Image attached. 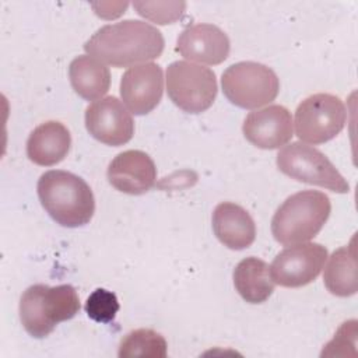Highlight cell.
Masks as SVG:
<instances>
[{"label":"cell","mask_w":358,"mask_h":358,"mask_svg":"<svg viewBox=\"0 0 358 358\" xmlns=\"http://www.w3.org/2000/svg\"><path fill=\"white\" fill-rule=\"evenodd\" d=\"M106 176L116 190L138 196L155 185L157 168L152 158L144 151L127 150L110 161Z\"/></svg>","instance_id":"cell-13"},{"label":"cell","mask_w":358,"mask_h":358,"mask_svg":"<svg viewBox=\"0 0 358 358\" xmlns=\"http://www.w3.org/2000/svg\"><path fill=\"white\" fill-rule=\"evenodd\" d=\"M164 94L162 69L157 63L130 67L120 80V96L134 115H147L161 102Z\"/></svg>","instance_id":"cell-11"},{"label":"cell","mask_w":358,"mask_h":358,"mask_svg":"<svg viewBox=\"0 0 358 358\" xmlns=\"http://www.w3.org/2000/svg\"><path fill=\"white\" fill-rule=\"evenodd\" d=\"M166 91L171 101L185 112L201 113L217 96L215 73L185 60H176L166 67Z\"/></svg>","instance_id":"cell-7"},{"label":"cell","mask_w":358,"mask_h":358,"mask_svg":"<svg viewBox=\"0 0 358 358\" xmlns=\"http://www.w3.org/2000/svg\"><path fill=\"white\" fill-rule=\"evenodd\" d=\"M69 77L76 94L87 101L101 98L110 87L109 69L88 55H80L70 63Z\"/></svg>","instance_id":"cell-18"},{"label":"cell","mask_w":358,"mask_h":358,"mask_svg":"<svg viewBox=\"0 0 358 358\" xmlns=\"http://www.w3.org/2000/svg\"><path fill=\"white\" fill-rule=\"evenodd\" d=\"M278 169L298 182L316 185L336 193H348L350 185L333 162L317 148L301 141L285 145L277 154Z\"/></svg>","instance_id":"cell-6"},{"label":"cell","mask_w":358,"mask_h":358,"mask_svg":"<svg viewBox=\"0 0 358 358\" xmlns=\"http://www.w3.org/2000/svg\"><path fill=\"white\" fill-rule=\"evenodd\" d=\"M323 281L327 291L336 296H351L358 291L357 255L354 241L348 246H341L329 257L324 267Z\"/></svg>","instance_id":"cell-19"},{"label":"cell","mask_w":358,"mask_h":358,"mask_svg":"<svg viewBox=\"0 0 358 358\" xmlns=\"http://www.w3.org/2000/svg\"><path fill=\"white\" fill-rule=\"evenodd\" d=\"M231 43L228 35L213 24H194L182 31L176 50L189 60L204 64H220L227 60Z\"/></svg>","instance_id":"cell-14"},{"label":"cell","mask_w":358,"mask_h":358,"mask_svg":"<svg viewBox=\"0 0 358 358\" xmlns=\"http://www.w3.org/2000/svg\"><path fill=\"white\" fill-rule=\"evenodd\" d=\"M165 41L159 29L140 20H123L99 28L84 50L112 67H130L161 56Z\"/></svg>","instance_id":"cell-1"},{"label":"cell","mask_w":358,"mask_h":358,"mask_svg":"<svg viewBox=\"0 0 358 358\" xmlns=\"http://www.w3.org/2000/svg\"><path fill=\"white\" fill-rule=\"evenodd\" d=\"M331 211L327 194L319 190H302L289 196L274 213L271 234L285 246L298 245L315 238Z\"/></svg>","instance_id":"cell-4"},{"label":"cell","mask_w":358,"mask_h":358,"mask_svg":"<svg viewBox=\"0 0 358 358\" xmlns=\"http://www.w3.org/2000/svg\"><path fill=\"white\" fill-rule=\"evenodd\" d=\"M36 189L42 207L62 227H83L95 213L91 187L71 172L48 171L41 175Z\"/></svg>","instance_id":"cell-2"},{"label":"cell","mask_w":358,"mask_h":358,"mask_svg":"<svg viewBox=\"0 0 358 358\" xmlns=\"http://www.w3.org/2000/svg\"><path fill=\"white\" fill-rule=\"evenodd\" d=\"M70 147L69 129L57 120H48L31 131L27 140V155L36 165L52 166L67 157Z\"/></svg>","instance_id":"cell-16"},{"label":"cell","mask_w":358,"mask_h":358,"mask_svg":"<svg viewBox=\"0 0 358 358\" xmlns=\"http://www.w3.org/2000/svg\"><path fill=\"white\" fill-rule=\"evenodd\" d=\"M224 95L243 109H256L274 101L280 91L277 74L267 66L256 62L231 64L221 77Z\"/></svg>","instance_id":"cell-5"},{"label":"cell","mask_w":358,"mask_h":358,"mask_svg":"<svg viewBox=\"0 0 358 358\" xmlns=\"http://www.w3.org/2000/svg\"><path fill=\"white\" fill-rule=\"evenodd\" d=\"M327 260V249L316 242L291 245L280 252L271 266L273 281L285 288L310 284L320 274Z\"/></svg>","instance_id":"cell-9"},{"label":"cell","mask_w":358,"mask_h":358,"mask_svg":"<svg viewBox=\"0 0 358 358\" xmlns=\"http://www.w3.org/2000/svg\"><path fill=\"white\" fill-rule=\"evenodd\" d=\"M234 285L243 301L249 303L266 302L274 291L270 266L255 256L241 260L234 270Z\"/></svg>","instance_id":"cell-17"},{"label":"cell","mask_w":358,"mask_h":358,"mask_svg":"<svg viewBox=\"0 0 358 358\" xmlns=\"http://www.w3.org/2000/svg\"><path fill=\"white\" fill-rule=\"evenodd\" d=\"M245 138L257 148L275 150L292 138L291 112L281 105H270L250 112L243 120Z\"/></svg>","instance_id":"cell-12"},{"label":"cell","mask_w":358,"mask_h":358,"mask_svg":"<svg viewBox=\"0 0 358 358\" xmlns=\"http://www.w3.org/2000/svg\"><path fill=\"white\" fill-rule=\"evenodd\" d=\"M133 7L137 13L159 25L172 24L180 18L186 3L183 1H134Z\"/></svg>","instance_id":"cell-21"},{"label":"cell","mask_w":358,"mask_h":358,"mask_svg":"<svg viewBox=\"0 0 358 358\" xmlns=\"http://www.w3.org/2000/svg\"><path fill=\"white\" fill-rule=\"evenodd\" d=\"M80 310V298L70 284L49 287L34 284L20 299V320L35 338L49 336L60 322L73 319Z\"/></svg>","instance_id":"cell-3"},{"label":"cell","mask_w":358,"mask_h":358,"mask_svg":"<svg viewBox=\"0 0 358 358\" xmlns=\"http://www.w3.org/2000/svg\"><path fill=\"white\" fill-rule=\"evenodd\" d=\"M85 127L95 140L112 147L126 144L134 134L133 117L116 96H105L88 105Z\"/></svg>","instance_id":"cell-10"},{"label":"cell","mask_w":358,"mask_h":358,"mask_svg":"<svg viewBox=\"0 0 358 358\" xmlns=\"http://www.w3.org/2000/svg\"><path fill=\"white\" fill-rule=\"evenodd\" d=\"M213 231L218 241L232 250L249 248L256 238V225L250 214L231 201H222L214 208Z\"/></svg>","instance_id":"cell-15"},{"label":"cell","mask_w":358,"mask_h":358,"mask_svg":"<svg viewBox=\"0 0 358 358\" xmlns=\"http://www.w3.org/2000/svg\"><path fill=\"white\" fill-rule=\"evenodd\" d=\"M168 344L162 334L151 329H137L129 331L119 344L117 355L120 358H165Z\"/></svg>","instance_id":"cell-20"},{"label":"cell","mask_w":358,"mask_h":358,"mask_svg":"<svg viewBox=\"0 0 358 358\" xmlns=\"http://www.w3.org/2000/svg\"><path fill=\"white\" fill-rule=\"evenodd\" d=\"M345 119V106L338 96L324 92L313 94L295 110V131L305 143L322 144L343 130Z\"/></svg>","instance_id":"cell-8"},{"label":"cell","mask_w":358,"mask_h":358,"mask_svg":"<svg viewBox=\"0 0 358 358\" xmlns=\"http://www.w3.org/2000/svg\"><path fill=\"white\" fill-rule=\"evenodd\" d=\"M119 301L116 295L105 288H96L85 302V312L90 319L98 323H109L119 312Z\"/></svg>","instance_id":"cell-22"}]
</instances>
